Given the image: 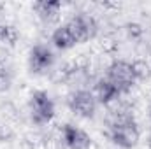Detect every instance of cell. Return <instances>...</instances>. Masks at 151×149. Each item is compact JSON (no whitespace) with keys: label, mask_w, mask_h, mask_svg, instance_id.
I'll list each match as a JSON object with an SVG mask.
<instances>
[{"label":"cell","mask_w":151,"mask_h":149,"mask_svg":"<svg viewBox=\"0 0 151 149\" xmlns=\"http://www.w3.org/2000/svg\"><path fill=\"white\" fill-rule=\"evenodd\" d=\"M141 132L130 117H119L111 126V140L123 149H132L139 144Z\"/></svg>","instance_id":"cell-2"},{"label":"cell","mask_w":151,"mask_h":149,"mask_svg":"<svg viewBox=\"0 0 151 149\" xmlns=\"http://www.w3.org/2000/svg\"><path fill=\"white\" fill-rule=\"evenodd\" d=\"M16 39H18V32L12 27H0V40L7 44H14Z\"/></svg>","instance_id":"cell-11"},{"label":"cell","mask_w":151,"mask_h":149,"mask_svg":"<svg viewBox=\"0 0 151 149\" xmlns=\"http://www.w3.org/2000/svg\"><path fill=\"white\" fill-rule=\"evenodd\" d=\"M93 95H95V98H97L99 104L107 105V104H111L113 100H116L121 93H119V90L114 86L107 77H104V79H100V81L95 84V93H93Z\"/></svg>","instance_id":"cell-8"},{"label":"cell","mask_w":151,"mask_h":149,"mask_svg":"<svg viewBox=\"0 0 151 149\" xmlns=\"http://www.w3.org/2000/svg\"><path fill=\"white\" fill-rule=\"evenodd\" d=\"M107 79L113 82L114 86L119 90V93H128L134 86V82L137 81L134 63L125 62V60H116L109 65L107 69Z\"/></svg>","instance_id":"cell-3"},{"label":"cell","mask_w":151,"mask_h":149,"mask_svg":"<svg viewBox=\"0 0 151 149\" xmlns=\"http://www.w3.org/2000/svg\"><path fill=\"white\" fill-rule=\"evenodd\" d=\"M62 140L69 149H88L91 146L90 135L84 130L74 126V125H63V128H62Z\"/></svg>","instance_id":"cell-7"},{"label":"cell","mask_w":151,"mask_h":149,"mask_svg":"<svg viewBox=\"0 0 151 149\" xmlns=\"http://www.w3.org/2000/svg\"><path fill=\"white\" fill-rule=\"evenodd\" d=\"M150 117H151V112H150Z\"/></svg>","instance_id":"cell-15"},{"label":"cell","mask_w":151,"mask_h":149,"mask_svg":"<svg viewBox=\"0 0 151 149\" xmlns=\"http://www.w3.org/2000/svg\"><path fill=\"white\" fill-rule=\"evenodd\" d=\"M67 104H69V109L74 114H77V116H81V117H93L99 102H97V98H95V95L91 91L79 90V91L70 95Z\"/></svg>","instance_id":"cell-6"},{"label":"cell","mask_w":151,"mask_h":149,"mask_svg":"<svg viewBox=\"0 0 151 149\" xmlns=\"http://www.w3.org/2000/svg\"><path fill=\"white\" fill-rule=\"evenodd\" d=\"M12 84V74L7 67H0V91H7Z\"/></svg>","instance_id":"cell-10"},{"label":"cell","mask_w":151,"mask_h":149,"mask_svg":"<svg viewBox=\"0 0 151 149\" xmlns=\"http://www.w3.org/2000/svg\"><path fill=\"white\" fill-rule=\"evenodd\" d=\"M127 28H128V35L130 37H139L142 34V30H141L139 25H127Z\"/></svg>","instance_id":"cell-14"},{"label":"cell","mask_w":151,"mask_h":149,"mask_svg":"<svg viewBox=\"0 0 151 149\" xmlns=\"http://www.w3.org/2000/svg\"><path fill=\"white\" fill-rule=\"evenodd\" d=\"M34 9L37 11L39 18L42 19V21H53V19H56V16H58V12H60V9H62V4L60 2H47V0H44V2H37L35 5H34Z\"/></svg>","instance_id":"cell-9"},{"label":"cell","mask_w":151,"mask_h":149,"mask_svg":"<svg viewBox=\"0 0 151 149\" xmlns=\"http://www.w3.org/2000/svg\"><path fill=\"white\" fill-rule=\"evenodd\" d=\"M134 69H135L137 79H144V77H148V74H150V67L146 63H142V62H135L134 63Z\"/></svg>","instance_id":"cell-12"},{"label":"cell","mask_w":151,"mask_h":149,"mask_svg":"<svg viewBox=\"0 0 151 149\" xmlns=\"http://www.w3.org/2000/svg\"><path fill=\"white\" fill-rule=\"evenodd\" d=\"M11 137H12V132L9 130V126L0 123V142H4V140H9Z\"/></svg>","instance_id":"cell-13"},{"label":"cell","mask_w":151,"mask_h":149,"mask_svg":"<svg viewBox=\"0 0 151 149\" xmlns=\"http://www.w3.org/2000/svg\"><path fill=\"white\" fill-rule=\"evenodd\" d=\"M30 117H32V123L37 126L47 125L55 117V104L46 91L39 90V91L32 93V97H30Z\"/></svg>","instance_id":"cell-4"},{"label":"cell","mask_w":151,"mask_h":149,"mask_svg":"<svg viewBox=\"0 0 151 149\" xmlns=\"http://www.w3.org/2000/svg\"><path fill=\"white\" fill-rule=\"evenodd\" d=\"M53 65H55V53L51 51V47H47L46 44H37L30 49L28 67L32 74H46L51 70Z\"/></svg>","instance_id":"cell-5"},{"label":"cell","mask_w":151,"mask_h":149,"mask_svg":"<svg viewBox=\"0 0 151 149\" xmlns=\"http://www.w3.org/2000/svg\"><path fill=\"white\" fill-rule=\"evenodd\" d=\"M97 34V23L88 14H76L65 25L56 28L51 35V42L56 49L65 51L74 47L76 44L86 42Z\"/></svg>","instance_id":"cell-1"}]
</instances>
